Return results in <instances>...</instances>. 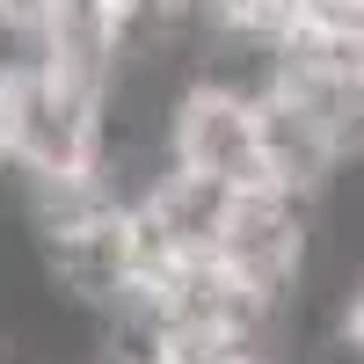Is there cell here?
Masks as SVG:
<instances>
[{
	"label": "cell",
	"mask_w": 364,
	"mask_h": 364,
	"mask_svg": "<svg viewBox=\"0 0 364 364\" xmlns=\"http://www.w3.org/2000/svg\"><path fill=\"white\" fill-rule=\"evenodd\" d=\"M211 255H219L269 314L299 321L306 299H321V284H328V204L299 197V190H277V182L233 190Z\"/></svg>",
	"instance_id": "obj_1"
},
{
	"label": "cell",
	"mask_w": 364,
	"mask_h": 364,
	"mask_svg": "<svg viewBox=\"0 0 364 364\" xmlns=\"http://www.w3.org/2000/svg\"><path fill=\"white\" fill-rule=\"evenodd\" d=\"M161 161L211 182V190H255V182H269L262 80L197 66L161 109Z\"/></svg>",
	"instance_id": "obj_2"
},
{
	"label": "cell",
	"mask_w": 364,
	"mask_h": 364,
	"mask_svg": "<svg viewBox=\"0 0 364 364\" xmlns=\"http://www.w3.org/2000/svg\"><path fill=\"white\" fill-rule=\"evenodd\" d=\"M139 29H146L139 0H51L37 37H29V51H37L51 73H66L73 87L109 102L117 73H124L132 51H139Z\"/></svg>",
	"instance_id": "obj_3"
}]
</instances>
